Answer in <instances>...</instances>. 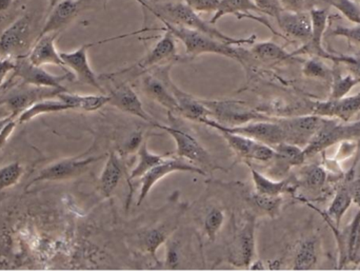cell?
Returning a JSON list of instances; mask_svg holds the SVG:
<instances>
[{"mask_svg":"<svg viewBox=\"0 0 360 271\" xmlns=\"http://www.w3.org/2000/svg\"><path fill=\"white\" fill-rule=\"evenodd\" d=\"M174 172H190L196 175H205V171L191 163L186 162L184 158H165L162 163L156 165L155 167L148 171L141 179V192H139L137 205H141L143 201L149 196L152 188L158 184L160 179H164L167 175Z\"/></svg>","mask_w":360,"mask_h":271,"instance_id":"12","label":"cell"},{"mask_svg":"<svg viewBox=\"0 0 360 271\" xmlns=\"http://www.w3.org/2000/svg\"><path fill=\"white\" fill-rule=\"evenodd\" d=\"M25 86L27 88L19 89L18 91L6 97L1 103L10 110L11 113L15 114L16 116H18L23 110L27 109L36 101L44 99H53V97H57L59 93L63 92L57 89L41 88V87L29 86V84H25Z\"/></svg>","mask_w":360,"mask_h":271,"instance_id":"23","label":"cell"},{"mask_svg":"<svg viewBox=\"0 0 360 271\" xmlns=\"http://www.w3.org/2000/svg\"><path fill=\"white\" fill-rule=\"evenodd\" d=\"M251 201L259 210L264 211L270 217L275 218L281 213L283 206L281 196H266V194H252Z\"/></svg>","mask_w":360,"mask_h":271,"instance_id":"37","label":"cell"},{"mask_svg":"<svg viewBox=\"0 0 360 271\" xmlns=\"http://www.w3.org/2000/svg\"><path fill=\"white\" fill-rule=\"evenodd\" d=\"M250 52L255 58L266 63H279L293 58L291 53L274 42H254Z\"/></svg>","mask_w":360,"mask_h":271,"instance_id":"30","label":"cell"},{"mask_svg":"<svg viewBox=\"0 0 360 271\" xmlns=\"http://www.w3.org/2000/svg\"><path fill=\"white\" fill-rule=\"evenodd\" d=\"M68 110H72V108L68 103H65V101L57 99V97L44 99H41V101H36L35 103L23 110L17 116V122H18V124H25V122H31L32 120L37 118V116L68 111Z\"/></svg>","mask_w":360,"mask_h":271,"instance_id":"28","label":"cell"},{"mask_svg":"<svg viewBox=\"0 0 360 271\" xmlns=\"http://www.w3.org/2000/svg\"><path fill=\"white\" fill-rule=\"evenodd\" d=\"M360 132V124H340L334 118H327L325 124L310 139L304 151L307 158L315 156L319 152L331 147L334 144L340 143L346 139H351Z\"/></svg>","mask_w":360,"mask_h":271,"instance_id":"9","label":"cell"},{"mask_svg":"<svg viewBox=\"0 0 360 271\" xmlns=\"http://www.w3.org/2000/svg\"><path fill=\"white\" fill-rule=\"evenodd\" d=\"M191 8L198 13H215L220 0H182Z\"/></svg>","mask_w":360,"mask_h":271,"instance_id":"47","label":"cell"},{"mask_svg":"<svg viewBox=\"0 0 360 271\" xmlns=\"http://www.w3.org/2000/svg\"><path fill=\"white\" fill-rule=\"evenodd\" d=\"M360 80L349 73L348 75H342L340 73L334 74L333 84H332L331 99H342L348 96L349 93L352 91Z\"/></svg>","mask_w":360,"mask_h":271,"instance_id":"40","label":"cell"},{"mask_svg":"<svg viewBox=\"0 0 360 271\" xmlns=\"http://www.w3.org/2000/svg\"><path fill=\"white\" fill-rule=\"evenodd\" d=\"M317 263L316 245L313 240H306L298 246L294 257V270H310Z\"/></svg>","mask_w":360,"mask_h":271,"instance_id":"33","label":"cell"},{"mask_svg":"<svg viewBox=\"0 0 360 271\" xmlns=\"http://www.w3.org/2000/svg\"><path fill=\"white\" fill-rule=\"evenodd\" d=\"M166 267L169 270H177L180 264V247L176 240H167Z\"/></svg>","mask_w":360,"mask_h":271,"instance_id":"45","label":"cell"},{"mask_svg":"<svg viewBox=\"0 0 360 271\" xmlns=\"http://www.w3.org/2000/svg\"><path fill=\"white\" fill-rule=\"evenodd\" d=\"M202 124L216 129L217 131H226V132L235 133V134L243 135L255 139L260 143L275 147L278 144L285 141V132L281 122H269V120H255L237 127H224L218 124L212 118L203 120Z\"/></svg>","mask_w":360,"mask_h":271,"instance_id":"6","label":"cell"},{"mask_svg":"<svg viewBox=\"0 0 360 271\" xmlns=\"http://www.w3.org/2000/svg\"><path fill=\"white\" fill-rule=\"evenodd\" d=\"M143 143V132H141V131H135V132L132 133L131 137H129L128 141H127L126 145H124V149H126V151L129 152V153H133V152H136L137 150L139 149V147H141Z\"/></svg>","mask_w":360,"mask_h":271,"instance_id":"52","label":"cell"},{"mask_svg":"<svg viewBox=\"0 0 360 271\" xmlns=\"http://www.w3.org/2000/svg\"><path fill=\"white\" fill-rule=\"evenodd\" d=\"M360 111V93L353 96L319 101L313 107V114L325 118H338L349 122Z\"/></svg>","mask_w":360,"mask_h":271,"instance_id":"19","label":"cell"},{"mask_svg":"<svg viewBox=\"0 0 360 271\" xmlns=\"http://www.w3.org/2000/svg\"><path fill=\"white\" fill-rule=\"evenodd\" d=\"M312 20V35L304 46L291 53L292 56L300 54H313L323 59H329L330 53L323 49V39L327 31L329 11L323 8H312L310 11Z\"/></svg>","mask_w":360,"mask_h":271,"instance_id":"17","label":"cell"},{"mask_svg":"<svg viewBox=\"0 0 360 271\" xmlns=\"http://www.w3.org/2000/svg\"><path fill=\"white\" fill-rule=\"evenodd\" d=\"M347 256L349 260L354 261L359 256L360 251V211L351 224L348 234V242H347Z\"/></svg>","mask_w":360,"mask_h":271,"instance_id":"43","label":"cell"},{"mask_svg":"<svg viewBox=\"0 0 360 271\" xmlns=\"http://www.w3.org/2000/svg\"><path fill=\"white\" fill-rule=\"evenodd\" d=\"M251 175L256 194H266V196H281L289 190V181L287 179L274 181V179H269L262 173L258 172L253 167H251Z\"/></svg>","mask_w":360,"mask_h":271,"instance_id":"31","label":"cell"},{"mask_svg":"<svg viewBox=\"0 0 360 271\" xmlns=\"http://www.w3.org/2000/svg\"><path fill=\"white\" fill-rule=\"evenodd\" d=\"M12 1L13 0H0V13L6 12L10 8Z\"/></svg>","mask_w":360,"mask_h":271,"instance_id":"55","label":"cell"},{"mask_svg":"<svg viewBox=\"0 0 360 271\" xmlns=\"http://www.w3.org/2000/svg\"><path fill=\"white\" fill-rule=\"evenodd\" d=\"M58 34L55 32V33L46 34L41 37L36 38L31 50L25 55L27 61L33 65H41V67L53 65L65 68L60 52H58L55 44Z\"/></svg>","mask_w":360,"mask_h":271,"instance_id":"24","label":"cell"},{"mask_svg":"<svg viewBox=\"0 0 360 271\" xmlns=\"http://www.w3.org/2000/svg\"><path fill=\"white\" fill-rule=\"evenodd\" d=\"M103 156L98 158H84V156H76V158H63V160H55L48 166L44 167L31 182L30 186L36 183H46V182H63L68 179H75L86 173L94 163L98 162Z\"/></svg>","mask_w":360,"mask_h":271,"instance_id":"8","label":"cell"},{"mask_svg":"<svg viewBox=\"0 0 360 271\" xmlns=\"http://www.w3.org/2000/svg\"><path fill=\"white\" fill-rule=\"evenodd\" d=\"M352 203L353 196L350 188H340L328 209V215L335 222L336 227H340L342 217L346 215Z\"/></svg>","mask_w":360,"mask_h":271,"instance_id":"34","label":"cell"},{"mask_svg":"<svg viewBox=\"0 0 360 271\" xmlns=\"http://www.w3.org/2000/svg\"><path fill=\"white\" fill-rule=\"evenodd\" d=\"M0 90H2V89H0Z\"/></svg>","mask_w":360,"mask_h":271,"instance_id":"58","label":"cell"},{"mask_svg":"<svg viewBox=\"0 0 360 271\" xmlns=\"http://www.w3.org/2000/svg\"><path fill=\"white\" fill-rule=\"evenodd\" d=\"M137 153H139V163H137L136 167L131 171V181L135 179H141L148 171L151 170L153 167H155L156 165L160 164L166 158L164 156L151 153L148 150L147 141H143L141 144V147L137 150Z\"/></svg>","mask_w":360,"mask_h":271,"instance_id":"32","label":"cell"},{"mask_svg":"<svg viewBox=\"0 0 360 271\" xmlns=\"http://www.w3.org/2000/svg\"><path fill=\"white\" fill-rule=\"evenodd\" d=\"M145 32L149 31H169L174 35L176 39L180 40L186 49V55L190 57H196L202 54H217L229 58L236 59L241 61L245 58V50L236 48L234 44L222 42L217 38L212 37L207 34L190 27H179L162 23V27H143Z\"/></svg>","mask_w":360,"mask_h":271,"instance_id":"2","label":"cell"},{"mask_svg":"<svg viewBox=\"0 0 360 271\" xmlns=\"http://www.w3.org/2000/svg\"><path fill=\"white\" fill-rule=\"evenodd\" d=\"M356 1H357V4H359L360 6V0H356Z\"/></svg>","mask_w":360,"mask_h":271,"instance_id":"56","label":"cell"},{"mask_svg":"<svg viewBox=\"0 0 360 271\" xmlns=\"http://www.w3.org/2000/svg\"><path fill=\"white\" fill-rule=\"evenodd\" d=\"M328 4L340 11L349 21L360 25V6L353 0H326Z\"/></svg>","mask_w":360,"mask_h":271,"instance_id":"41","label":"cell"},{"mask_svg":"<svg viewBox=\"0 0 360 271\" xmlns=\"http://www.w3.org/2000/svg\"><path fill=\"white\" fill-rule=\"evenodd\" d=\"M162 32H165L162 37L156 42L155 46L147 53L145 57H143L134 67L131 68V70L147 72V70L152 69L153 67L179 59L176 38L169 31Z\"/></svg>","mask_w":360,"mask_h":271,"instance_id":"18","label":"cell"},{"mask_svg":"<svg viewBox=\"0 0 360 271\" xmlns=\"http://www.w3.org/2000/svg\"><path fill=\"white\" fill-rule=\"evenodd\" d=\"M332 36L335 37H344L352 42L353 44L360 46V25H354L353 27H342L338 25L331 31Z\"/></svg>","mask_w":360,"mask_h":271,"instance_id":"46","label":"cell"},{"mask_svg":"<svg viewBox=\"0 0 360 271\" xmlns=\"http://www.w3.org/2000/svg\"><path fill=\"white\" fill-rule=\"evenodd\" d=\"M107 1L108 0H60L53 6L37 38L49 33H59L82 13L101 10L105 8Z\"/></svg>","mask_w":360,"mask_h":271,"instance_id":"4","label":"cell"},{"mask_svg":"<svg viewBox=\"0 0 360 271\" xmlns=\"http://www.w3.org/2000/svg\"><path fill=\"white\" fill-rule=\"evenodd\" d=\"M321 57L314 56L308 59L302 68V73L304 76L317 80H327L331 75L329 68L323 63Z\"/></svg>","mask_w":360,"mask_h":271,"instance_id":"42","label":"cell"},{"mask_svg":"<svg viewBox=\"0 0 360 271\" xmlns=\"http://www.w3.org/2000/svg\"><path fill=\"white\" fill-rule=\"evenodd\" d=\"M15 67H16V58H12V57L0 58V89L4 88L8 76L14 72Z\"/></svg>","mask_w":360,"mask_h":271,"instance_id":"50","label":"cell"},{"mask_svg":"<svg viewBox=\"0 0 360 271\" xmlns=\"http://www.w3.org/2000/svg\"><path fill=\"white\" fill-rule=\"evenodd\" d=\"M273 148L275 150V156L273 160H274L275 167L277 169H289L291 167L302 166L306 160L307 156L304 149L295 144L283 141Z\"/></svg>","mask_w":360,"mask_h":271,"instance_id":"29","label":"cell"},{"mask_svg":"<svg viewBox=\"0 0 360 271\" xmlns=\"http://www.w3.org/2000/svg\"><path fill=\"white\" fill-rule=\"evenodd\" d=\"M154 126L166 131L174 139L176 143V156L180 158L188 160L191 164L205 170H215L220 169L214 162L210 152L203 147L202 144L191 133L186 132L184 129L177 128L176 126H162L155 122Z\"/></svg>","mask_w":360,"mask_h":271,"instance_id":"5","label":"cell"},{"mask_svg":"<svg viewBox=\"0 0 360 271\" xmlns=\"http://www.w3.org/2000/svg\"><path fill=\"white\" fill-rule=\"evenodd\" d=\"M136 1L139 2H139L141 1V0H136Z\"/></svg>","mask_w":360,"mask_h":271,"instance_id":"57","label":"cell"},{"mask_svg":"<svg viewBox=\"0 0 360 271\" xmlns=\"http://www.w3.org/2000/svg\"><path fill=\"white\" fill-rule=\"evenodd\" d=\"M350 189L353 196V203L360 206V179L359 181L355 182Z\"/></svg>","mask_w":360,"mask_h":271,"instance_id":"54","label":"cell"},{"mask_svg":"<svg viewBox=\"0 0 360 271\" xmlns=\"http://www.w3.org/2000/svg\"><path fill=\"white\" fill-rule=\"evenodd\" d=\"M18 122L15 114L10 113L8 116L0 118V149L6 146V141L12 137Z\"/></svg>","mask_w":360,"mask_h":271,"instance_id":"44","label":"cell"},{"mask_svg":"<svg viewBox=\"0 0 360 271\" xmlns=\"http://www.w3.org/2000/svg\"><path fill=\"white\" fill-rule=\"evenodd\" d=\"M139 4L143 6L145 10L153 14L156 18L162 23H170L179 27H190L207 34L212 37L217 38L222 42L234 46L241 44H253L256 40V36L252 35L249 38H234L220 32L216 29L214 25L209 21L203 20L198 13L195 12L188 4L182 0H166V1H150V0H141Z\"/></svg>","mask_w":360,"mask_h":271,"instance_id":"1","label":"cell"},{"mask_svg":"<svg viewBox=\"0 0 360 271\" xmlns=\"http://www.w3.org/2000/svg\"><path fill=\"white\" fill-rule=\"evenodd\" d=\"M254 2L259 8L260 12L274 17V18H276L279 13L283 11L279 0H254Z\"/></svg>","mask_w":360,"mask_h":271,"instance_id":"49","label":"cell"},{"mask_svg":"<svg viewBox=\"0 0 360 271\" xmlns=\"http://www.w3.org/2000/svg\"><path fill=\"white\" fill-rule=\"evenodd\" d=\"M124 35L118 36V37L110 38V39L103 40V42H96V44H84L76 50L71 52H60L61 59H63L65 68L71 70L73 75L77 78L78 82L82 84H88L103 93V89L101 88L95 72L91 67L90 61H89L88 51L91 46L94 44H101V42H109L112 39H117V38L124 37Z\"/></svg>","mask_w":360,"mask_h":271,"instance_id":"14","label":"cell"},{"mask_svg":"<svg viewBox=\"0 0 360 271\" xmlns=\"http://www.w3.org/2000/svg\"><path fill=\"white\" fill-rule=\"evenodd\" d=\"M168 239V228L166 226H160V227L148 230L146 234H143L141 239V246L154 259H156V253H158V248L164 245Z\"/></svg>","mask_w":360,"mask_h":271,"instance_id":"35","label":"cell"},{"mask_svg":"<svg viewBox=\"0 0 360 271\" xmlns=\"http://www.w3.org/2000/svg\"><path fill=\"white\" fill-rule=\"evenodd\" d=\"M275 19H276L281 31L288 37L300 40L304 44L311 39L312 20H311L310 12H307V11L289 12V11L283 10Z\"/></svg>","mask_w":360,"mask_h":271,"instance_id":"22","label":"cell"},{"mask_svg":"<svg viewBox=\"0 0 360 271\" xmlns=\"http://www.w3.org/2000/svg\"><path fill=\"white\" fill-rule=\"evenodd\" d=\"M13 73H14L13 76L22 80L23 84L57 89L63 92L68 90L63 86V82L72 76L70 73L68 75H54L46 71L41 65H35L30 63L25 56L17 57L16 67Z\"/></svg>","mask_w":360,"mask_h":271,"instance_id":"13","label":"cell"},{"mask_svg":"<svg viewBox=\"0 0 360 271\" xmlns=\"http://www.w3.org/2000/svg\"><path fill=\"white\" fill-rule=\"evenodd\" d=\"M326 120L327 118L312 114V115L281 120L279 122L285 129L287 143L295 144L298 146L306 144L307 146L310 139L316 134L317 131L325 124Z\"/></svg>","mask_w":360,"mask_h":271,"instance_id":"16","label":"cell"},{"mask_svg":"<svg viewBox=\"0 0 360 271\" xmlns=\"http://www.w3.org/2000/svg\"><path fill=\"white\" fill-rule=\"evenodd\" d=\"M253 12L262 13L258 6H256L254 0H220L217 11H216L214 16L212 17L211 20H209V23L215 25L222 17L226 16V15H234L237 19L248 18L257 21V23L266 25L275 35H279L273 29L272 25H270V23L266 19H264V17L256 16V15L252 14Z\"/></svg>","mask_w":360,"mask_h":271,"instance_id":"20","label":"cell"},{"mask_svg":"<svg viewBox=\"0 0 360 271\" xmlns=\"http://www.w3.org/2000/svg\"><path fill=\"white\" fill-rule=\"evenodd\" d=\"M57 99H61L72 108V110H82L86 112H94L101 109L103 106L109 105L110 96L105 94H75V93L60 92Z\"/></svg>","mask_w":360,"mask_h":271,"instance_id":"27","label":"cell"},{"mask_svg":"<svg viewBox=\"0 0 360 271\" xmlns=\"http://www.w3.org/2000/svg\"><path fill=\"white\" fill-rule=\"evenodd\" d=\"M255 221L248 220L237 229L229 248V263L235 267H250L255 257Z\"/></svg>","mask_w":360,"mask_h":271,"instance_id":"11","label":"cell"},{"mask_svg":"<svg viewBox=\"0 0 360 271\" xmlns=\"http://www.w3.org/2000/svg\"><path fill=\"white\" fill-rule=\"evenodd\" d=\"M231 149L239 156L247 160H256L260 163L272 162L275 156L274 148L266 144L260 143L250 137L235 133L219 131Z\"/></svg>","mask_w":360,"mask_h":271,"instance_id":"15","label":"cell"},{"mask_svg":"<svg viewBox=\"0 0 360 271\" xmlns=\"http://www.w3.org/2000/svg\"><path fill=\"white\" fill-rule=\"evenodd\" d=\"M327 182V172L319 165L304 167L302 172V183L309 189H321Z\"/></svg>","mask_w":360,"mask_h":271,"instance_id":"38","label":"cell"},{"mask_svg":"<svg viewBox=\"0 0 360 271\" xmlns=\"http://www.w3.org/2000/svg\"><path fill=\"white\" fill-rule=\"evenodd\" d=\"M209 109L211 118L224 127H237L255 120H268L266 116L254 111L247 103L238 101H209L201 99Z\"/></svg>","mask_w":360,"mask_h":271,"instance_id":"7","label":"cell"},{"mask_svg":"<svg viewBox=\"0 0 360 271\" xmlns=\"http://www.w3.org/2000/svg\"><path fill=\"white\" fill-rule=\"evenodd\" d=\"M171 89H172L173 94L179 103L180 115L188 118V120L201 122V124L207 118H211L209 109L203 105L201 99H196L188 93L180 90L176 84H173V82H171Z\"/></svg>","mask_w":360,"mask_h":271,"instance_id":"26","label":"cell"},{"mask_svg":"<svg viewBox=\"0 0 360 271\" xmlns=\"http://www.w3.org/2000/svg\"><path fill=\"white\" fill-rule=\"evenodd\" d=\"M171 65H164L152 73H145L143 78V90L150 99L166 108L171 113H179V103L171 89Z\"/></svg>","mask_w":360,"mask_h":271,"instance_id":"10","label":"cell"},{"mask_svg":"<svg viewBox=\"0 0 360 271\" xmlns=\"http://www.w3.org/2000/svg\"><path fill=\"white\" fill-rule=\"evenodd\" d=\"M124 164L116 152H110L98 179V190L103 198H110L117 189L124 177Z\"/></svg>","mask_w":360,"mask_h":271,"instance_id":"25","label":"cell"},{"mask_svg":"<svg viewBox=\"0 0 360 271\" xmlns=\"http://www.w3.org/2000/svg\"><path fill=\"white\" fill-rule=\"evenodd\" d=\"M224 220H226V215H224V211L221 209L216 208V207L210 209L205 215L203 230H205L207 238L212 242L216 240L218 232L224 225Z\"/></svg>","mask_w":360,"mask_h":271,"instance_id":"39","label":"cell"},{"mask_svg":"<svg viewBox=\"0 0 360 271\" xmlns=\"http://www.w3.org/2000/svg\"><path fill=\"white\" fill-rule=\"evenodd\" d=\"M34 33L32 17L29 14L19 17L0 35V58L25 56L35 42Z\"/></svg>","mask_w":360,"mask_h":271,"instance_id":"3","label":"cell"},{"mask_svg":"<svg viewBox=\"0 0 360 271\" xmlns=\"http://www.w3.org/2000/svg\"><path fill=\"white\" fill-rule=\"evenodd\" d=\"M283 10L289 12H302L306 11L307 0H279Z\"/></svg>","mask_w":360,"mask_h":271,"instance_id":"53","label":"cell"},{"mask_svg":"<svg viewBox=\"0 0 360 271\" xmlns=\"http://www.w3.org/2000/svg\"><path fill=\"white\" fill-rule=\"evenodd\" d=\"M109 96V105L113 106L120 111L136 116L150 124H155L149 113L146 111L141 99L130 84H120L113 91H111Z\"/></svg>","mask_w":360,"mask_h":271,"instance_id":"21","label":"cell"},{"mask_svg":"<svg viewBox=\"0 0 360 271\" xmlns=\"http://www.w3.org/2000/svg\"><path fill=\"white\" fill-rule=\"evenodd\" d=\"M356 141H352L350 139H344V141H340L338 154L335 156L336 160L338 162H342V160L351 158L354 154V152L356 151Z\"/></svg>","mask_w":360,"mask_h":271,"instance_id":"51","label":"cell"},{"mask_svg":"<svg viewBox=\"0 0 360 271\" xmlns=\"http://www.w3.org/2000/svg\"><path fill=\"white\" fill-rule=\"evenodd\" d=\"M329 61L346 65L349 73L352 74L354 77L360 80V57L336 56V55L331 54Z\"/></svg>","mask_w":360,"mask_h":271,"instance_id":"48","label":"cell"},{"mask_svg":"<svg viewBox=\"0 0 360 271\" xmlns=\"http://www.w3.org/2000/svg\"><path fill=\"white\" fill-rule=\"evenodd\" d=\"M25 167L19 162H11L0 167V191L10 189L20 182Z\"/></svg>","mask_w":360,"mask_h":271,"instance_id":"36","label":"cell"}]
</instances>
